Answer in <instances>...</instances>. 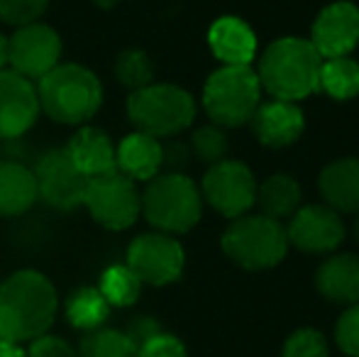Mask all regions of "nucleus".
<instances>
[{"mask_svg":"<svg viewBox=\"0 0 359 357\" xmlns=\"http://www.w3.org/2000/svg\"><path fill=\"white\" fill-rule=\"evenodd\" d=\"M59 311L54 284L34 269H20L0 284V338L25 343L52 328Z\"/></svg>","mask_w":359,"mask_h":357,"instance_id":"1","label":"nucleus"},{"mask_svg":"<svg viewBox=\"0 0 359 357\" xmlns=\"http://www.w3.org/2000/svg\"><path fill=\"white\" fill-rule=\"evenodd\" d=\"M323 57L301 37H281L266 47L259 62V86L274 100H301L320 90Z\"/></svg>","mask_w":359,"mask_h":357,"instance_id":"2","label":"nucleus"},{"mask_svg":"<svg viewBox=\"0 0 359 357\" xmlns=\"http://www.w3.org/2000/svg\"><path fill=\"white\" fill-rule=\"evenodd\" d=\"M39 113L59 125H86L103 103L100 79L81 64H59L37 81Z\"/></svg>","mask_w":359,"mask_h":357,"instance_id":"3","label":"nucleus"},{"mask_svg":"<svg viewBox=\"0 0 359 357\" xmlns=\"http://www.w3.org/2000/svg\"><path fill=\"white\" fill-rule=\"evenodd\" d=\"M203 198L198 186L179 172L156 174L142 194V213L159 233H189L201 220Z\"/></svg>","mask_w":359,"mask_h":357,"instance_id":"4","label":"nucleus"},{"mask_svg":"<svg viewBox=\"0 0 359 357\" xmlns=\"http://www.w3.org/2000/svg\"><path fill=\"white\" fill-rule=\"evenodd\" d=\"M130 123L137 133L151 137H171L186 130L196 118V103L189 90L174 83H149L128 98Z\"/></svg>","mask_w":359,"mask_h":357,"instance_id":"5","label":"nucleus"},{"mask_svg":"<svg viewBox=\"0 0 359 357\" xmlns=\"http://www.w3.org/2000/svg\"><path fill=\"white\" fill-rule=\"evenodd\" d=\"M288 238L279 220L240 215L222 235V252L242 269H271L286 257Z\"/></svg>","mask_w":359,"mask_h":357,"instance_id":"6","label":"nucleus"},{"mask_svg":"<svg viewBox=\"0 0 359 357\" xmlns=\"http://www.w3.org/2000/svg\"><path fill=\"white\" fill-rule=\"evenodd\" d=\"M259 79L250 67H222L205 81L203 108L215 125L240 128L259 108Z\"/></svg>","mask_w":359,"mask_h":357,"instance_id":"7","label":"nucleus"},{"mask_svg":"<svg viewBox=\"0 0 359 357\" xmlns=\"http://www.w3.org/2000/svg\"><path fill=\"white\" fill-rule=\"evenodd\" d=\"M83 206L98 225L108 230H125L135 225L142 213V196L133 179L115 169L88 181Z\"/></svg>","mask_w":359,"mask_h":357,"instance_id":"8","label":"nucleus"},{"mask_svg":"<svg viewBox=\"0 0 359 357\" xmlns=\"http://www.w3.org/2000/svg\"><path fill=\"white\" fill-rule=\"evenodd\" d=\"M62 37L44 22L22 25L8 37V64L27 81H42L52 69L62 64Z\"/></svg>","mask_w":359,"mask_h":357,"instance_id":"9","label":"nucleus"},{"mask_svg":"<svg viewBox=\"0 0 359 357\" xmlns=\"http://www.w3.org/2000/svg\"><path fill=\"white\" fill-rule=\"evenodd\" d=\"M186 255L181 243L166 233H144L130 243L128 267L142 284L166 286L176 281L184 271Z\"/></svg>","mask_w":359,"mask_h":357,"instance_id":"10","label":"nucleus"},{"mask_svg":"<svg viewBox=\"0 0 359 357\" xmlns=\"http://www.w3.org/2000/svg\"><path fill=\"white\" fill-rule=\"evenodd\" d=\"M37 196L57 210H74L83 206L88 181L74 167L67 149H49L34 164Z\"/></svg>","mask_w":359,"mask_h":357,"instance_id":"11","label":"nucleus"},{"mask_svg":"<svg viewBox=\"0 0 359 357\" xmlns=\"http://www.w3.org/2000/svg\"><path fill=\"white\" fill-rule=\"evenodd\" d=\"M201 194L225 218H240L242 213H247L255 206L257 181L252 177L250 167H245L242 162L222 159V162L213 164L210 172L205 174Z\"/></svg>","mask_w":359,"mask_h":357,"instance_id":"12","label":"nucleus"},{"mask_svg":"<svg viewBox=\"0 0 359 357\" xmlns=\"http://www.w3.org/2000/svg\"><path fill=\"white\" fill-rule=\"evenodd\" d=\"M39 118L37 86L13 69L0 72V140L22 137Z\"/></svg>","mask_w":359,"mask_h":357,"instance_id":"13","label":"nucleus"},{"mask_svg":"<svg viewBox=\"0 0 359 357\" xmlns=\"http://www.w3.org/2000/svg\"><path fill=\"white\" fill-rule=\"evenodd\" d=\"M311 44L323 59L347 57L359 44V8L355 3L327 5L313 22Z\"/></svg>","mask_w":359,"mask_h":357,"instance_id":"14","label":"nucleus"},{"mask_svg":"<svg viewBox=\"0 0 359 357\" xmlns=\"http://www.w3.org/2000/svg\"><path fill=\"white\" fill-rule=\"evenodd\" d=\"M286 238L303 252H332L345 240V225L337 210L327 206H306L293 213Z\"/></svg>","mask_w":359,"mask_h":357,"instance_id":"15","label":"nucleus"},{"mask_svg":"<svg viewBox=\"0 0 359 357\" xmlns=\"http://www.w3.org/2000/svg\"><path fill=\"white\" fill-rule=\"evenodd\" d=\"M67 154L86 179L115 172V144L110 135L93 125H81L67 142Z\"/></svg>","mask_w":359,"mask_h":357,"instance_id":"16","label":"nucleus"},{"mask_svg":"<svg viewBox=\"0 0 359 357\" xmlns=\"http://www.w3.org/2000/svg\"><path fill=\"white\" fill-rule=\"evenodd\" d=\"M303 113L296 103L288 100H271L255 110L252 115V130L257 140L266 147H286L293 144L303 133Z\"/></svg>","mask_w":359,"mask_h":357,"instance_id":"17","label":"nucleus"},{"mask_svg":"<svg viewBox=\"0 0 359 357\" xmlns=\"http://www.w3.org/2000/svg\"><path fill=\"white\" fill-rule=\"evenodd\" d=\"M208 44L222 67H250L257 54V37L252 27L232 15H225L210 25Z\"/></svg>","mask_w":359,"mask_h":357,"instance_id":"18","label":"nucleus"},{"mask_svg":"<svg viewBox=\"0 0 359 357\" xmlns=\"http://www.w3.org/2000/svg\"><path fill=\"white\" fill-rule=\"evenodd\" d=\"M164 164V147L156 137L144 133H133L115 147V169L128 179L151 181Z\"/></svg>","mask_w":359,"mask_h":357,"instance_id":"19","label":"nucleus"},{"mask_svg":"<svg viewBox=\"0 0 359 357\" xmlns=\"http://www.w3.org/2000/svg\"><path fill=\"white\" fill-rule=\"evenodd\" d=\"M34 172L18 159H0V218H18L37 203Z\"/></svg>","mask_w":359,"mask_h":357,"instance_id":"20","label":"nucleus"},{"mask_svg":"<svg viewBox=\"0 0 359 357\" xmlns=\"http://www.w3.org/2000/svg\"><path fill=\"white\" fill-rule=\"evenodd\" d=\"M320 194L327 201V208L342 213L359 210V159L347 157L327 164L320 172Z\"/></svg>","mask_w":359,"mask_h":357,"instance_id":"21","label":"nucleus"},{"mask_svg":"<svg viewBox=\"0 0 359 357\" xmlns=\"http://www.w3.org/2000/svg\"><path fill=\"white\" fill-rule=\"evenodd\" d=\"M316 286L335 304H359V257L335 255L325 260L316 274Z\"/></svg>","mask_w":359,"mask_h":357,"instance_id":"22","label":"nucleus"},{"mask_svg":"<svg viewBox=\"0 0 359 357\" xmlns=\"http://www.w3.org/2000/svg\"><path fill=\"white\" fill-rule=\"evenodd\" d=\"M255 203L262 208V215L271 220L288 218L298 210L301 203V189H298L296 179L286 177V174H274L262 186H257Z\"/></svg>","mask_w":359,"mask_h":357,"instance_id":"23","label":"nucleus"},{"mask_svg":"<svg viewBox=\"0 0 359 357\" xmlns=\"http://www.w3.org/2000/svg\"><path fill=\"white\" fill-rule=\"evenodd\" d=\"M110 306L98 291V286H81L67 299V318L74 328L93 333L108 321Z\"/></svg>","mask_w":359,"mask_h":357,"instance_id":"24","label":"nucleus"},{"mask_svg":"<svg viewBox=\"0 0 359 357\" xmlns=\"http://www.w3.org/2000/svg\"><path fill=\"white\" fill-rule=\"evenodd\" d=\"M320 90L335 100H350L359 95V64L350 57L323 59Z\"/></svg>","mask_w":359,"mask_h":357,"instance_id":"25","label":"nucleus"},{"mask_svg":"<svg viewBox=\"0 0 359 357\" xmlns=\"http://www.w3.org/2000/svg\"><path fill=\"white\" fill-rule=\"evenodd\" d=\"M98 291L103 294V299L108 301V306H133L140 299L142 291V281L135 276V271L128 264H110L108 269L100 274Z\"/></svg>","mask_w":359,"mask_h":357,"instance_id":"26","label":"nucleus"},{"mask_svg":"<svg viewBox=\"0 0 359 357\" xmlns=\"http://www.w3.org/2000/svg\"><path fill=\"white\" fill-rule=\"evenodd\" d=\"M81 357H137V348L120 330L98 328L83 338Z\"/></svg>","mask_w":359,"mask_h":357,"instance_id":"27","label":"nucleus"},{"mask_svg":"<svg viewBox=\"0 0 359 357\" xmlns=\"http://www.w3.org/2000/svg\"><path fill=\"white\" fill-rule=\"evenodd\" d=\"M115 76L133 90L144 88L154 83V64L142 49H125L115 59Z\"/></svg>","mask_w":359,"mask_h":357,"instance_id":"28","label":"nucleus"},{"mask_svg":"<svg viewBox=\"0 0 359 357\" xmlns=\"http://www.w3.org/2000/svg\"><path fill=\"white\" fill-rule=\"evenodd\" d=\"M191 144H194V152L198 154V159L208 164H217L225 159L227 154V137L217 125H205V128H198L191 137Z\"/></svg>","mask_w":359,"mask_h":357,"instance_id":"29","label":"nucleus"},{"mask_svg":"<svg viewBox=\"0 0 359 357\" xmlns=\"http://www.w3.org/2000/svg\"><path fill=\"white\" fill-rule=\"evenodd\" d=\"M281 357H330V353L323 333L316 328H301L286 338Z\"/></svg>","mask_w":359,"mask_h":357,"instance_id":"30","label":"nucleus"},{"mask_svg":"<svg viewBox=\"0 0 359 357\" xmlns=\"http://www.w3.org/2000/svg\"><path fill=\"white\" fill-rule=\"evenodd\" d=\"M47 8L49 0H0V20L13 27H22L39 22Z\"/></svg>","mask_w":359,"mask_h":357,"instance_id":"31","label":"nucleus"},{"mask_svg":"<svg viewBox=\"0 0 359 357\" xmlns=\"http://www.w3.org/2000/svg\"><path fill=\"white\" fill-rule=\"evenodd\" d=\"M337 348L350 357H359V304H352L340 316L335 328Z\"/></svg>","mask_w":359,"mask_h":357,"instance_id":"32","label":"nucleus"},{"mask_svg":"<svg viewBox=\"0 0 359 357\" xmlns=\"http://www.w3.org/2000/svg\"><path fill=\"white\" fill-rule=\"evenodd\" d=\"M137 357H186V348L176 335H169L161 330L159 335L149 338L137 350Z\"/></svg>","mask_w":359,"mask_h":357,"instance_id":"33","label":"nucleus"},{"mask_svg":"<svg viewBox=\"0 0 359 357\" xmlns=\"http://www.w3.org/2000/svg\"><path fill=\"white\" fill-rule=\"evenodd\" d=\"M27 357H76L74 348L57 335H39L29 343Z\"/></svg>","mask_w":359,"mask_h":357,"instance_id":"34","label":"nucleus"},{"mask_svg":"<svg viewBox=\"0 0 359 357\" xmlns=\"http://www.w3.org/2000/svg\"><path fill=\"white\" fill-rule=\"evenodd\" d=\"M161 333V325L159 321L149 318V316H137V318H133V323L128 325V330H125V335L130 338V343L135 345V348H142L149 338H154V335Z\"/></svg>","mask_w":359,"mask_h":357,"instance_id":"35","label":"nucleus"},{"mask_svg":"<svg viewBox=\"0 0 359 357\" xmlns=\"http://www.w3.org/2000/svg\"><path fill=\"white\" fill-rule=\"evenodd\" d=\"M186 152H189V149H186L184 144H171V147L164 149V164H184Z\"/></svg>","mask_w":359,"mask_h":357,"instance_id":"36","label":"nucleus"},{"mask_svg":"<svg viewBox=\"0 0 359 357\" xmlns=\"http://www.w3.org/2000/svg\"><path fill=\"white\" fill-rule=\"evenodd\" d=\"M0 357H27V353H25L20 343L0 338Z\"/></svg>","mask_w":359,"mask_h":357,"instance_id":"37","label":"nucleus"},{"mask_svg":"<svg viewBox=\"0 0 359 357\" xmlns=\"http://www.w3.org/2000/svg\"><path fill=\"white\" fill-rule=\"evenodd\" d=\"M8 69V37L0 32V72Z\"/></svg>","mask_w":359,"mask_h":357,"instance_id":"38","label":"nucleus"},{"mask_svg":"<svg viewBox=\"0 0 359 357\" xmlns=\"http://www.w3.org/2000/svg\"><path fill=\"white\" fill-rule=\"evenodd\" d=\"M93 5L100 10H113L115 5H120V0H93Z\"/></svg>","mask_w":359,"mask_h":357,"instance_id":"39","label":"nucleus"},{"mask_svg":"<svg viewBox=\"0 0 359 357\" xmlns=\"http://www.w3.org/2000/svg\"><path fill=\"white\" fill-rule=\"evenodd\" d=\"M355 238H357V243H359V215H357V220H355Z\"/></svg>","mask_w":359,"mask_h":357,"instance_id":"40","label":"nucleus"}]
</instances>
